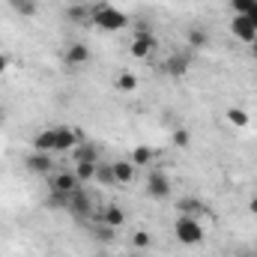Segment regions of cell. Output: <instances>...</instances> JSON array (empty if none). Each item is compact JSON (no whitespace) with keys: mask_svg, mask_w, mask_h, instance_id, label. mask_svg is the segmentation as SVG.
I'll list each match as a JSON object with an SVG mask.
<instances>
[{"mask_svg":"<svg viewBox=\"0 0 257 257\" xmlns=\"http://www.w3.org/2000/svg\"><path fill=\"white\" fill-rule=\"evenodd\" d=\"M93 24L102 27L105 33H117V30L128 27V18L111 3H96L93 6Z\"/></svg>","mask_w":257,"mask_h":257,"instance_id":"obj_1","label":"cell"},{"mask_svg":"<svg viewBox=\"0 0 257 257\" xmlns=\"http://www.w3.org/2000/svg\"><path fill=\"white\" fill-rule=\"evenodd\" d=\"M174 233H177V239H180L183 245H200L203 236H206L200 218H194V215H177V221H174Z\"/></svg>","mask_w":257,"mask_h":257,"instance_id":"obj_2","label":"cell"},{"mask_svg":"<svg viewBox=\"0 0 257 257\" xmlns=\"http://www.w3.org/2000/svg\"><path fill=\"white\" fill-rule=\"evenodd\" d=\"M69 212L75 215V218H81V221H87L90 218V212H93V194L84 192L81 186L72 192V197H69Z\"/></svg>","mask_w":257,"mask_h":257,"instance_id":"obj_3","label":"cell"},{"mask_svg":"<svg viewBox=\"0 0 257 257\" xmlns=\"http://www.w3.org/2000/svg\"><path fill=\"white\" fill-rule=\"evenodd\" d=\"M147 194H150L153 200H168V197H171V180H168V174L153 171V174L147 177Z\"/></svg>","mask_w":257,"mask_h":257,"instance_id":"obj_4","label":"cell"},{"mask_svg":"<svg viewBox=\"0 0 257 257\" xmlns=\"http://www.w3.org/2000/svg\"><path fill=\"white\" fill-rule=\"evenodd\" d=\"M24 168L30 171V174H39V177H51L54 174V162H51V153H30L27 159H24Z\"/></svg>","mask_w":257,"mask_h":257,"instance_id":"obj_5","label":"cell"},{"mask_svg":"<svg viewBox=\"0 0 257 257\" xmlns=\"http://www.w3.org/2000/svg\"><path fill=\"white\" fill-rule=\"evenodd\" d=\"M78 186H81V183H78L75 171H54V174L48 177V192H66V194H72Z\"/></svg>","mask_w":257,"mask_h":257,"instance_id":"obj_6","label":"cell"},{"mask_svg":"<svg viewBox=\"0 0 257 257\" xmlns=\"http://www.w3.org/2000/svg\"><path fill=\"white\" fill-rule=\"evenodd\" d=\"M230 33L239 39V42H254L257 39V27L251 18H245V15H233V21H230Z\"/></svg>","mask_w":257,"mask_h":257,"instance_id":"obj_7","label":"cell"},{"mask_svg":"<svg viewBox=\"0 0 257 257\" xmlns=\"http://www.w3.org/2000/svg\"><path fill=\"white\" fill-rule=\"evenodd\" d=\"M177 212H180V215H194V218H203V215H206V206H203V200H200V197L186 194V197H180V200H177Z\"/></svg>","mask_w":257,"mask_h":257,"instance_id":"obj_8","label":"cell"},{"mask_svg":"<svg viewBox=\"0 0 257 257\" xmlns=\"http://www.w3.org/2000/svg\"><path fill=\"white\" fill-rule=\"evenodd\" d=\"M128 51H132V57H138V60L150 57V54L156 51V36H153V33H147V36H135Z\"/></svg>","mask_w":257,"mask_h":257,"instance_id":"obj_9","label":"cell"},{"mask_svg":"<svg viewBox=\"0 0 257 257\" xmlns=\"http://www.w3.org/2000/svg\"><path fill=\"white\" fill-rule=\"evenodd\" d=\"M54 147H57V126L42 128V132L33 138V150H36V153H54Z\"/></svg>","mask_w":257,"mask_h":257,"instance_id":"obj_10","label":"cell"},{"mask_svg":"<svg viewBox=\"0 0 257 257\" xmlns=\"http://www.w3.org/2000/svg\"><path fill=\"white\" fill-rule=\"evenodd\" d=\"M63 60H66V66H84L90 60V48H87L84 42H72V45L66 48Z\"/></svg>","mask_w":257,"mask_h":257,"instance_id":"obj_11","label":"cell"},{"mask_svg":"<svg viewBox=\"0 0 257 257\" xmlns=\"http://www.w3.org/2000/svg\"><path fill=\"white\" fill-rule=\"evenodd\" d=\"M99 221L117 230V227H123V224H126V212H123L117 203H111V206H105V209H102V218H99Z\"/></svg>","mask_w":257,"mask_h":257,"instance_id":"obj_12","label":"cell"},{"mask_svg":"<svg viewBox=\"0 0 257 257\" xmlns=\"http://www.w3.org/2000/svg\"><path fill=\"white\" fill-rule=\"evenodd\" d=\"M189 66H192V57H189V54H174V57L168 60L165 69H168V75H171V78H183V75L189 72Z\"/></svg>","mask_w":257,"mask_h":257,"instance_id":"obj_13","label":"cell"},{"mask_svg":"<svg viewBox=\"0 0 257 257\" xmlns=\"http://www.w3.org/2000/svg\"><path fill=\"white\" fill-rule=\"evenodd\" d=\"M111 168H114V180H117V183H123V186H126V183H132V180H135V165H132L128 159L114 162Z\"/></svg>","mask_w":257,"mask_h":257,"instance_id":"obj_14","label":"cell"},{"mask_svg":"<svg viewBox=\"0 0 257 257\" xmlns=\"http://www.w3.org/2000/svg\"><path fill=\"white\" fill-rule=\"evenodd\" d=\"M230 9L236 12V15H245V18H251L257 27V0H230Z\"/></svg>","mask_w":257,"mask_h":257,"instance_id":"obj_15","label":"cell"},{"mask_svg":"<svg viewBox=\"0 0 257 257\" xmlns=\"http://www.w3.org/2000/svg\"><path fill=\"white\" fill-rule=\"evenodd\" d=\"M66 15H69V21L72 24H87V21H93V6H69L66 9Z\"/></svg>","mask_w":257,"mask_h":257,"instance_id":"obj_16","label":"cell"},{"mask_svg":"<svg viewBox=\"0 0 257 257\" xmlns=\"http://www.w3.org/2000/svg\"><path fill=\"white\" fill-rule=\"evenodd\" d=\"M96 168H99V162H75V177H78V183L96 180Z\"/></svg>","mask_w":257,"mask_h":257,"instance_id":"obj_17","label":"cell"},{"mask_svg":"<svg viewBox=\"0 0 257 257\" xmlns=\"http://www.w3.org/2000/svg\"><path fill=\"white\" fill-rule=\"evenodd\" d=\"M153 159H156V150H153V147H144V144H141V147L132 150V165H135V168H138V165H150Z\"/></svg>","mask_w":257,"mask_h":257,"instance_id":"obj_18","label":"cell"},{"mask_svg":"<svg viewBox=\"0 0 257 257\" xmlns=\"http://www.w3.org/2000/svg\"><path fill=\"white\" fill-rule=\"evenodd\" d=\"M9 6H12L18 15H24V18H33V15L39 12V3H36V0H9Z\"/></svg>","mask_w":257,"mask_h":257,"instance_id":"obj_19","label":"cell"},{"mask_svg":"<svg viewBox=\"0 0 257 257\" xmlns=\"http://www.w3.org/2000/svg\"><path fill=\"white\" fill-rule=\"evenodd\" d=\"M96 159H99V150H96L93 144L84 141V144L75 147V162H96Z\"/></svg>","mask_w":257,"mask_h":257,"instance_id":"obj_20","label":"cell"},{"mask_svg":"<svg viewBox=\"0 0 257 257\" xmlns=\"http://www.w3.org/2000/svg\"><path fill=\"white\" fill-rule=\"evenodd\" d=\"M69 197H72V194H66V192H48L45 206H48V209H69Z\"/></svg>","mask_w":257,"mask_h":257,"instance_id":"obj_21","label":"cell"},{"mask_svg":"<svg viewBox=\"0 0 257 257\" xmlns=\"http://www.w3.org/2000/svg\"><path fill=\"white\" fill-rule=\"evenodd\" d=\"M224 117H227V123H230V126H236V128L248 126V114H245L242 108H227V114H224Z\"/></svg>","mask_w":257,"mask_h":257,"instance_id":"obj_22","label":"cell"},{"mask_svg":"<svg viewBox=\"0 0 257 257\" xmlns=\"http://www.w3.org/2000/svg\"><path fill=\"white\" fill-rule=\"evenodd\" d=\"M206 42H209V36H206L203 27H192V30H189V45H192V48H203Z\"/></svg>","mask_w":257,"mask_h":257,"instance_id":"obj_23","label":"cell"},{"mask_svg":"<svg viewBox=\"0 0 257 257\" xmlns=\"http://www.w3.org/2000/svg\"><path fill=\"white\" fill-rule=\"evenodd\" d=\"M96 180L105 183V186H114V183H117V180H114V168H111V165H99V168H96Z\"/></svg>","mask_w":257,"mask_h":257,"instance_id":"obj_24","label":"cell"},{"mask_svg":"<svg viewBox=\"0 0 257 257\" xmlns=\"http://www.w3.org/2000/svg\"><path fill=\"white\" fill-rule=\"evenodd\" d=\"M138 87V78L132 72H120L117 75V90H135Z\"/></svg>","mask_w":257,"mask_h":257,"instance_id":"obj_25","label":"cell"},{"mask_svg":"<svg viewBox=\"0 0 257 257\" xmlns=\"http://www.w3.org/2000/svg\"><path fill=\"white\" fill-rule=\"evenodd\" d=\"M174 144H177L180 150H186V147L192 144V132H189V128H174Z\"/></svg>","mask_w":257,"mask_h":257,"instance_id":"obj_26","label":"cell"},{"mask_svg":"<svg viewBox=\"0 0 257 257\" xmlns=\"http://www.w3.org/2000/svg\"><path fill=\"white\" fill-rule=\"evenodd\" d=\"M150 242H153V239H150L147 230H138V233L132 236V245H135V248H150Z\"/></svg>","mask_w":257,"mask_h":257,"instance_id":"obj_27","label":"cell"},{"mask_svg":"<svg viewBox=\"0 0 257 257\" xmlns=\"http://www.w3.org/2000/svg\"><path fill=\"white\" fill-rule=\"evenodd\" d=\"M96 236H99V239H111V236H114V227L102 224V227H96Z\"/></svg>","mask_w":257,"mask_h":257,"instance_id":"obj_28","label":"cell"},{"mask_svg":"<svg viewBox=\"0 0 257 257\" xmlns=\"http://www.w3.org/2000/svg\"><path fill=\"white\" fill-rule=\"evenodd\" d=\"M248 212H251V215H257V192L251 194V200H248Z\"/></svg>","mask_w":257,"mask_h":257,"instance_id":"obj_29","label":"cell"},{"mask_svg":"<svg viewBox=\"0 0 257 257\" xmlns=\"http://www.w3.org/2000/svg\"><path fill=\"white\" fill-rule=\"evenodd\" d=\"M6 69H9V57H6V54H0V75H3Z\"/></svg>","mask_w":257,"mask_h":257,"instance_id":"obj_30","label":"cell"},{"mask_svg":"<svg viewBox=\"0 0 257 257\" xmlns=\"http://www.w3.org/2000/svg\"><path fill=\"white\" fill-rule=\"evenodd\" d=\"M251 51H254V57H257V39H254V42H251Z\"/></svg>","mask_w":257,"mask_h":257,"instance_id":"obj_31","label":"cell"},{"mask_svg":"<svg viewBox=\"0 0 257 257\" xmlns=\"http://www.w3.org/2000/svg\"><path fill=\"white\" fill-rule=\"evenodd\" d=\"M251 257H257V248H254V251H251Z\"/></svg>","mask_w":257,"mask_h":257,"instance_id":"obj_32","label":"cell"},{"mask_svg":"<svg viewBox=\"0 0 257 257\" xmlns=\"http://www.w3.org/2000/svg\"><path fill=\"white\" fill-rule=\"evenodd\" d=\"M128 257H144V254H128Z\"/></svg>","mask_w":257,"mask_h":257,"instance_id":"obj_33","label":"cell"},{"mask_svg":"<svg viewBox=\"0 0 257 257\" xmlns=\"http://www.w3.org/2000/svg\"><path fill=\"white\" fill-rule=\"evenodd\" d=\"M0 123H3V111H0Z\"/></svg>","mask_w":257,"mask_h":257,"instance_id":"obj_34","label":"cell"}]
</instances>
